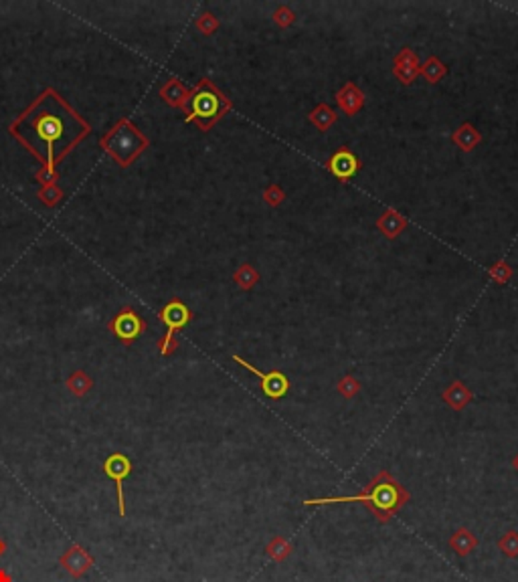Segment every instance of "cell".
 Masks as SVG:
<instances>
[{
	"mask_svg": "<svg viewBox=\"0 0 518 582\" xmlns=\"http://www.w3.org/2000/svg\"><path fill=\"white\" fill-rule=\"evenodd\" d=\"M130 469H132V463L130 459L124 455V453H113L106 459L103 463V471L106 475L115 481V489H118V512L120 516L126 514V503H124V489H122V484H124V477L130 475Z\"/></svg>",
	"mask_w": 518,
	"mask_h": 582,
	"instance_id": "cell-8",
	"label": "cell"
},
{
	"mask_svg": "<svg viewBox=\"0 0 518 582\" xmlns=\"http://www.w3.org/2000/svg\"><path fill=\"white\" fill-rule=\"evenodd\" d=\"M488 275H490V279H492L496 285H506V283L512 279L514 271H512V267H510L504 259H498V261L488 269Z\"/></svg>",
	"mask_w": 518,
	"mask_h": 582,
	"instance_id": "cell-22",
	"label": "cell"
},
{
	"mask_svg": "<svg viewBox=\"0 0 518 582\" xmlns=\"http://www.w3.org/2000/svg\"><path fill=\"white\" fill-rule=\"evenodd\" d=\"M103 146H106V150L120 164H128L144 148L146 140L132 126H128L126 122H122L118 128L106 136Z\"/></svg>",
	"mask_w": 518,
	"mask_h": 582,
	"instance_id": "cell-4",
	"label": "cell"
},
{
	"mask_svg": "<svg viewBox=\"0 0 518 582\" xmlns=\"http://www.w3.org/2000/svg\"><path fill=\"white\" fill-rule=\"evenodd\" d=\"M360 388H362L360 380H358L356 376H353V374H344L339 382H336V390H339V394L340 396H344L346 401L355 399L356 394L360 392Z\"/></svg>",
	"mask_w": 518,
	"mask_h": 582,
	"instance_id": "cell-23",
	"label": "cell"
},
{
	"mask_svg": "<svg viewBox=\"0 0 518 582\" xmlns=\"http://www.w3.org/2000/svg\"><path fill=\"white\" fill-rule=\"evenodd\" d=\"M182 110L187 112V122H193L203 131H209L219 119H223L233 110V101L223 91H219V87H215L213 81L205 77L191 91Z\"/></svg>",
	"mask_w": 518,
	"mask_h": 582,
	"instance_id": "cell-3",
	"label": "cell"
},
{
	"mask_svg": "<svg viewBox=\"0 0 518 582\" xmlns=\"http://www.w3.org/2000/svg\"><path fill=\"white\" fill-rule=\"evenodd\" d=\"M419 75L423 77V79L427 81V83L436 85V83H439V81L448 75V67H446V63H443L439 57L431 55L425 63H421Z\"/></svg>",
	"mask_w": 518,
	"mask_h": 582,
	"instance_id": "cell-17",
	"label": "cell"
},
{
	"mask_svg": "<svg viewBox=\"0 0 518 582\" xmlns=\"http://www.w3.org/2000/svg\"><path fill=\"white\" fill-rule=\"evenodd\" d=\"M419 55L413 48L403 47L393 59V75L397 81H401L403 85H411L413 81L419 77Z\"/></svg>",
	"mask_w": 518,
	"mask_h": 582,
	"instance_id": "cell-9",
	"label": "cell"
},
{
	"mask_svg": "<svg viewBox=\"0 0 518 582\" xmlns=\"http://www.w3.org/2000/svg\"><path fill=\"white\" fill-rule=\"evenodd\" d=\"M259 279H261V275H259V271L251 265V263H241V265L235 269V273H233V281H235L243 291L253 290L259 283Z\"/></svg>",
	"mask_w": 518,
	"mask_h": 582,
	"instance_id": "cell-19",
	"label": "cell"
},
{
	"mask_svg": "<svg viewBox=\"0 0 518 582\" xmlns=\"http://www.w3.org/2000/svg\"><path fill=\"white\" fill-rule=\"evenodd\" d=\"M336 105L340 108V112L346 113L348 117H353L356 113L365 108V91L356 85L355 81H346L339 91H336Z\"/></svg>",
	"mask_w": 518,
	"mask_h": 582,
	"instance_id": "cell-10",
	"label": "cell"
},
{
	"mask_svg": "<svg viewBox=\"0 0 518 582\" xmlns=\"http://www.w3.org/2000/svg\"><path fill=\"white\" fill-rule=\"evenodd\" d=\"M498 550L506 558H518V532L510 530L498 540Z\"/></svg>",
	"mask_w": 518,
	"mask_h": 582,
	"instance_id": "cell-24",
	"label": "cell"
},
{
	"mask_svg": "<svg viewBox=\"0 0 518 582\" xmlns=\"http://www.w3.org/2000/svg\"><path fill=\"white\" fill-rule=\"evenodd\" d=\"M411 500L409 491L399 484L387 469L379 471L369 484L355 496H336V498H312L304 505H332V503H362L371 510L377 522L387 524L397 512H401L407 501Z\"/></svg>",
	"mask_w": 518,
	"mask_h": 582,
	"instance_id": "cell-2",
	"label": "cell"
},
{
	"mask_svg": "<svg viewBox=\"0 0 518 582\" xmlns=\"http://www.w3.org/2000/svg\"><path fill=\"white\" fill-rule=\"evenodd\" d=\"M360 166L362 164L348 146H340L339 150L326 160V170L342 184L348 182L350 178H355L356 172L360 170Z\"/></svg>",
	"mask_w": 518,
	"mask_h": 582,
	"instance_id": "cell-7",
	"label": "cell"
},
{
	"mask_svg": "<svg viewBox=\"0 0 518 582\" xmlns=\"http://www.w3.org/2000/svg\"><path fill=\"white\" fill-rule=\"evenodd\" d=\"M308 122L320 131H328L339 122V113L334 112L328 103H318L312 112L308 113Z\"/></svg>",
	"mask_w": 518,
	"mask_h": 582,
	"instance_id": "cell-15",
	"label": "cell"
},
{
	"mask_svg": "<svg viewBox=\"0 0 518 582\" xmlns=\"http://www.w3.org/2000/svg\"><path fill=\"white\" fill-rule=\"evenodd\" d=\"M231 358H233V362H237V364L243 366L245 370L253 372V374L258 376L259 384H261V390H263V394H265L267 399H272V401H282V399L290 392V388H291L290 380H288V376H286L282 370L261 372L259 368H255L251 362L243 360L239 354H233Z\"/></svg>",
	"mask_w": 518,
	"mask_h": 582,
	"instance_id": "cell-6",
	"label": "cell"
},
{
	"mask_svg": "<svg viewBox=\"0 0 518 582\" xmlns=\"http://www.w3.org/2000/svg\"><path fill=\"white\" fill-rule=\"evenodd\" d=\"M196 27H198V31L205 32V34H213V32L219 29V20H217L215 16L210 15V13H205V15L198 16V20H196Z\"/></svg>",
	"mask_w": 518,
	"mask_h": 582,
	"instance_id": "cell-27",
	"label": "cell"
},
{
	"mask_svg": "<svg viewBox=\"0 0 518 582\" xmlns=\"http://www.w3.org/2000/svg\"><path fill=\"white\" fill-rule=\"evenodd\" d=\"M452 142L457 146L464 154H469V152H474L478 146L482 144V134L474 128V124L464 122L462 126H457V128L453 129Z\"/></svg>",
	"mask_w": 518,
	"mask_h": 582,
	"instance_id": "cell-14",
	"label": "cell"
},
{
	"mask_svg": "<svg viewBox=\"0 0 518 582\" xmlns=\"http://www.w3.org/2000/svg\"><path fill=\"white\" fill-rule=\"evenodd\" d=\"M284 200H286V193H284V188H282L279 184H270V186L263 190V202H265L267 207H272V209L279 207Z\"/></svg>",
	"mask_w": 518,
	"mask_h": 582,
	"instance_id": "cell-26",
	"label": "cell"
},
{
	"mask_svg": "<svg viewBox=\"0 0 518 582\" xmlns=\"http://www.w3.org/2000/svg\"><path fill=\"white\" fill-rule=\"evenodd\" d=\"M448 544H450V548H452L455 554H460V556H469L474 550L478 548V538L469 532L468 528H460L457 532L452 534V538H450Z\"/></svg>",
	"mask_w": 518,
	"mask_h": 582,
	"instance_id": "cell-16",
	"label": "cell"
},
{
	"mask_svg": "<svg viewBox=\"0 0 518 582\" xmlns=\"http://www.w3.org/2000/svg\"><path fill=\"white\" fill-rule=\"evenodd\" d=\"M87 131V124L53 89H47L13 124V136L49 168Z\"/></svg>",
	"mask_w": 518,
	"mask_h": 582,
	"instance_id": "cell-1",
	"label": "cell"
},
{
	"mask_svg": "<svg viewBox=\"0 0 518 582\" xmlns=\"http://www.w3.org/2000/svg\"><path fill=\"white\" fill-rule=\"evenodd\" d=\"M272 18H274V22L279 29H290L291 25L296 22V13L291 11L288 4H279L272 13Z\"/></svg>",
	"mask_w": 518,
	"mask_h": 582,
	"instance_id": "cell-25",
	"label": "cell"
},
{
	"mask_svg": "<svg viewBox=\"0 0 518 582\" xmlns=\"http://www.w3.org/2000/svg\"><path fill=\"white\" fill-rule=\"evenodd\" d=\"M265 552H267V556H270L274 562H284V560L291 554V544L284 538V536H274V538L267 542Z\"/></svg>",
	"mask_w": 518,
	"mask_h": 582,
	"instance_id": "cell-20",
	"label": "cell"
},
{
	"mask_svg": "<svg viewBox=\"0 0 518 582\" xmlns=\"http://www.w3.org/2000/svg\"><path fill=\"white\" fill-rule=\"evenodd\" d=\"M162 97L170 103V105H177V108H184L187 99L191 96V91L177 79H170L164 87H162Z\"/></svg>",
	"mask_w": 518,
	"mask_h": 582,
	"instance_id": "cell-18",
	"label": "cell"
},
{
	"mask_svg": "<svg viewBox=\"0 0 518 582\" xmlns=\"http://www.w3.org/2000/svg\"><path fill=\"white\" fill-rule=\"evenodd\" d=\"M407 226H409V221L405 219L399 210L395 209H387L379 219H377V228H379L387 239H397Z\"/></svg>",
	"mask_w": 518,
	"mask_h": 582,
	"instance_id": "cell-13",
	"label": "cell"
},
{
	"mask_svg": "<svg viewBox=\"0 0 518 582\" xmlns=\"http://www.w3.org/2000/svg\"><path fill=\"white\" fill-rule=\"evenodd\" d=\"M441 401L448 404L452 410L460 413L474 401V392L462 380H453L452 384L441 392Z\"/></svg>",
	"mask_w": 518,
	"mask_h": 582,
	"instance_id": "cell-12",
	"label": "cell"
},
{
	"mask_svg": "<svg viewBox=\"0 0 518 582\" xmlns=\"http://www.w3.org/2000/svg\"><path fill=\"white\" fill-rule=\"evenodd\" d=\"M512 467H514L518 471V453H517V455H514V459H512Z\"/></svg>",
	"mask_w": 518,
	"mask_h": 582,
	"instance_id": "cell-28",
	"label": "cell"
},
{
	"mask_svg": "<svg viewBox=\"0 0 518 582\" xmlns=\"http://www.w3.org/2000/svg\"><path fill=\"white\" fill-rule=\"evenodd\" d=\"M63 564L67 566L73 574H81L85 568H89L91 560H89V556H87L81 548H73L63 558Z\"/></svg>",
	"mask_w": 518,
	"mask_h": 582,
	"instance_id": "cell-21",
	"label": "cell"
},
{
	"mask_svg": "<svg viewBox=\"0 0 518 582\" xmlns=\"http://www.w3.org/2000/svg\"><path fill=\"white\" fill-rule=\"evenodd\" d=\"M2 548H4V546H2V542H0V554H2Z\"/></svg>",
	"mask_w": 518,
	"mask_h": 582,
	"instance_id": "cell-29",
	"label": "cell"
},
{
	"mask_svg": "<svg viewBox=\"0 0 518 582\" xmlns=\"http://www.w3.org/2000/svg\"><path fill=\"white\" fill-rule=\"evenodd\" d=\"M158 318H160L162 323L166 325V336L162 338L158 348H160L162 354H170V352L177 350L178 346V342L175 340L177 330L184 328L187 323L191 322V320H193V313H191V309L184 306L180 299H172V302H168L166 306L162 307Z\"/></svg>",
	"mask_w": 518,
	"mask_h": 582,
	"instance_id": "cell-5",
	"label": "cell"
},
{
	"mask_svg": "<svg viewBox=\"0 0 518 582\" xmlns=\"http://www.w3.org/2000/svg\"><path fill=\"white\" fill-rule=\"evenodd\" d=\"M144 330V322L132 311V309H124L118 313V318L112 322V332L124 342H132L136 340Z\"/></svg>",
	"mask_w": 518,
	"mask_h": 582,
	"instance_id": "cell-11",
	"label": "cell"
}]
</instances>
